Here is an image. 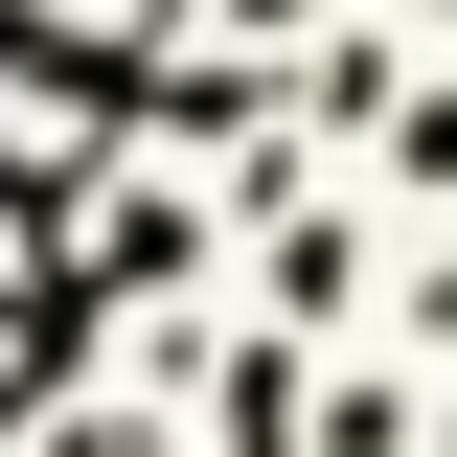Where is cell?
<instances>
[{"label": "cell", "instance_id": "6da1fadb", "mask_svg": "<svg viewBox=\"0 0 457 457\" xmlns=\"http://www.w3.org/2000/svg\"><path fill=\"white\" fill-rule=\"evenodd\" d=\"M0 92H46V114H161V46H92V23H46V0H0Z\"/></svg>", "mask_w": 457, "mask_h": 457}, {"label": "cell", "instance_id": "7a4b0ae2", "mask_svg": "<svg viewBox=\"0 0 457 457\" xmlns=\"http://www.w3.org/2000/svg\"><path fill=\"white\" fill-rule=\"evenodd\" d=\"M23 411H46V389H23V366H0V435H23Z\"/></svg>", "mask_w": 457, "mask_h": 457}, {"label": "cell", "instance_id": "3957f363", "mask_svg": "<svg viewBox=\"0 0 457 457\" xmlns=\"http://www.w3.org/2000/svg\"><path fill=\"white\" fill-rule=\"evenodd\" d=\"M252 23H275V0H252Z\"/></svg>", "mask_w": 457, "mask_h": 457}]
</instances>
